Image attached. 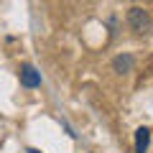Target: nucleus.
<instances>
[{
  "label": "nucleus",
  "instance_id": "nucleus-5",
  "mask_svg": "<svg viewBox=\"0 0 153 153\" xmlns=\"http://www.w3.org/2000/svg\"><path fill=\"white\" fill-rule=\"evenodd\" d=\"M28 153H41V151H36V148H28Z\"/></svg>",
  "mask_w": 153,
  "mask_h": 153
},
{
  "label": "nucleus",
  "instance_id": "nucleus-2",
  "mask_svg": "<svg viewBox=\"0 0 153 153\" xmlns=\"http://www.w3.org/2000/svg\"><path fill=\"white\" fill-rule=\"evenodd\" d=\"M21 84L28 89L41 87V71H36V66H31V64H23L21 66Z\"/></svg>",
  "mask_w": 153,
  "mask_h": 153
},
{
  "label": "nucleus",
  "instance_id": "nucleus-1",
  "mask_svg": "<svg viewBox=\"0 0 153 153\" xmlns=\"http://www.w3.org/2000/svg\"><path fill=\"white\" fill-rule=\"evenodd\" d=\"M128 23H130V28L135 33L151 31V16H148V10H143V8H138V5L128 10Z\"/></svg>",
  "mask_w": 153,
  "mask_h": 153
},
{
  "label": "nucleus",
  "instance_id": "nucleus-4",
  "mask_svg": "<svg viewBox=\"0 0 153 153\" xmlns=\"http://www.w3.org/2000/svg\"><path fill=\"white\" fill-rule=\"evenodd\" d=\"M151 146V130L148 128H138L135 130V153H146Z\"/></svg>",
  "mask_w": 153,
  "mask_h": 153
},
{
  "label": "nucleus",
  "instance_id": "nucleus-3",
  "mask_svg": "<svg viewBox=\"0 0 153 153\" xmlns=\"http://www.w3.org/2000/svg\"><path fill=\"white\" fill-rule=\"evenodd\" d=\"M133 64H135V59H133L130 54H120V56H115L112 69L117 71V74H128V71L133 69Z\"/></svg>",
  "mask_w": 153,
  "mask_h": 153
}]
</instances>
